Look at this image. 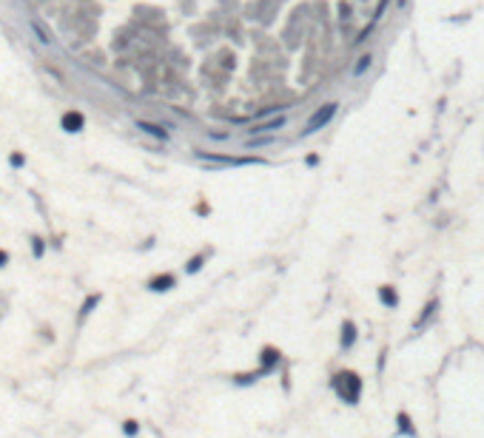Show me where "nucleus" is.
I'll return each instance as SVG.
<instances>
[{"mask_svg": "<svg viewBox=\"0 0 484 438\" xmlns=\"http://www.w3.org/2000/svg\"><path fill=\"white\" fill-rule=\"evenodd\" d=\"M334 390L345 404H359V398H362V379L353 370H339L334 376Z\"/></svg>", "mask_w": 484, "mask_h": 438, "instance_id": "f257e3e1", "label": "nucleus"}, {"mask_svg": "<svg viewBox=\"0 0 484 438\" xmlns=\"http://www.w3.org/2000/svg\"><path fill=\"white\" fill-rule=\"evenodd\" d=\"M336 108H339V103H328V105H322V108H316V111H313V117L308 120V126H305V131H302V134H305V137H311V134H316L319 128H325L336 117Z\"/></svg>", "mask_w": 484, "mask_h": 438, "instance_id": "f03ea898", "label": "nucleus"}, {"mask_svg": "<svg viewBox=\"0 0 484 438\" xmlns=\"http://www.w3.org/2000/svg\"><path fill=\"white\" fill-rule=\"evenodd\" d=\"M279 361H282V353H279L277 347H265L262 356H259V370L268 376V373H274L279 367Z\"/></svg>", "mask_w": 484, "mask_h": 438, "instance_id": "7ed1b4c3", "label": "nucleus"}, {"mask_svg": "<svg viewBox=\"0 0 484 438\" xmlns=\"http://www.w3.org/2000/svg\"><path fill=\"white\" fill-rule=\"evenodd\" d=\"M356 324H353V322H345V324H342V336H339V347H342V350H350V347H353V345H356Z\"/></svg>", "mask_w": 484, "mask_h": 438, "instance_id": "20e7f679", "label": "nucleus"}, {"mask_svg": "<svg viewBox=\"0 0 484 438\" xmlns=\"http://www.w3.org/2000/svg\"><path fill=\"white\" fill-rule=\"evenodd\" d=\"M174 285H177V279L171 276V273H165V276H157L148 282V288L154 290V293H162V290H171Z\"/></svg>", "mask_w": 484, "mask_h": 438, "instance_id": "39448f33", "label": "nucleus"}, {"mask_svg": "<svg viewBox=\"0 0 484 438\" xmlns=\"http://www.w3.org/2000/svg\"><path fill=\"white\" fill-rule=\"evenodd\" d=\"M282 126H285V117H277V120H268V123L254 126L251 131H254V134H274V131H279Z\"/></svg>", "mask_w": 484, "mask_h": 438, "instance_id": "423d86ee", "label": "nucleus"}, {"mask_svg": "<svg viewBox=\"0 0 484 438\" xmlns=\"http://www.w3.org/2000/svg\"><path fill=\"white\" fill-rule=\"evenodd\" d=\"M63 128H66V131H80V128H83V114L69 111V114L63 117Z\"/></svg>", "mask_w": 484, "mask_h": 438, "instance_id": "0eeeda50", "label": "nucleus"}, {"mask_svg": "<svg viewBox=\"0 0 484 438\" xmlns=\"http://www.w3.org/2000/svg\"><path fill=\"white\" fill-rule=\"evenodd\" d=\"M379 299H382V305H385V307H396V305H399L396 290L387 288V285H385V288H379Z\"/></svg>", "mask_w": 484, "mask_h": 438, "instance_id": "6e6552de", "label": "nucleus"}, {"mask_svg": "<svg viewBox=\"0 0 484 438\" xmlns=\"http://www.w3.org/2000/svg\"><path fill=\"white\" fill-rule=\"evenodd\" d=\"M396 421H399V433H404L407 438H416V427L410 424L407 413H399V415H396Z\"/></svg>", "mask_w": 484, "mask_h": 438, "instance_id": "1a4fd4ad", "label": "nucleus"}, {"mask_svg": "<svg viewBox=\"0 0 484 438\" xmlns=\"http://www.w3.org/2000/svg\"><path fill=\"white\" fill-rule=\"evenodd\" d=\"M436 310H438V302H427L425 313H422V316L416 319V330H422V327H425V324L430 322V316H433V313H436Z\"/></svg>", "mask_w": 484, "mask_h": 438, "instance_id": "9d476101", "label": "nucleus"}, {"mask_svg": "<svg viewBox=\"0 0 484 438\" xmlns=\"http://www.w3.org/2000/svg\"><path fill=\"white\" fill-rule=\"evenodd\" d=\"M137 128H140V131H145V134H151V137H157V139H165V137H168L160 126H151V123H143V120L137 123Z\"/></svg>", "mask_w": 484, "mask_h": 438, "instance_id": "9b49d317", "label": "nucleus"}, {"mask_svg": "<svg viewBox=\"0 0 484 438\" xmlns=\"http://www.w3.org/2000/svg\"><path fill=\"white\" fill-rule=\"evenodd\" d=\"M370 63H373V57H370V54H362V57L356 60V66H353V77H362V74L370 69Z\"/></svg>", "mask_w": 484, "mask_h": 438, "instance_id": "f8f14e48", "label": "nucleus"}, {"mask_svg": "<svg viewBox=\"0 0 484 438\" xmlns=\"http://www.w3.org/2000/svg\"><path fill=\"white\" fill-rule=\"evenodd\" d=\"M32 29H35V35H37V40H40V43H46V46L51 43V37H48L46 26L40 23V20H32Z\"/></svg>", "mask_w": 484, "mask_h": 438, "instance_id": "ddd939ff", "label": "nucleus"}, {"mask_svg": "<svg viewBox=\"0 0 484 438\" xmlns=\"http://www.w3.org/2000/svg\"><path fill=\"white\" fill-rule=\"evenodd\" d=\"M97 305H100V293H94V296H89V299H86V305H83V307H80V319H86V316H89V313H92L94 307H97Z\"/></svg>", "mask_w": 484, "mask_h": 438, "instance_id": "4468645a", "label": "nucleus"}, {"mask_svg": "<svg viewBox=\"0 0 484 438\" xmlns=\"http://www.w3.org/2000/svg\"><path fill=\"white\" fill-rule=\"evenodd\" d=\"M123 433H126V436H137V433H140V424L134 421V418H128L126 424H123Z\"/></svg>", "mask_w": 484, "mask_h": 438, "instance_id": "2eb2a0df", "label": "nucleus"}, {"mask_svg": "<svg viewBox=\"0 0 484 438\" xmlns=\"http://www.w3.org/2000/svg\"><path fill=\"white\" fill-rule=\"evenodd\" d=\"M202 259H205V256H194V259L188 262V267H185V270H188V273H196V270L202 267Z\"/></svg>", "mask_w": 484, "mask_h": 438, "instance_id": "dca6fc26", "label": "nucleus"}, {"mask_svg": "<svg viewBox=\"0 0 484 438\" xmlns=\"http://www.w3.org/2000/svg\"><path fill=\"white\" fill-rule=\"evenodd\" d=\"M32 251H35V256H43V239H35Z\"/></svg>", "mask_w": 484, "mask_h": 438, "instance_id": "f3484780", "label": "nucleus"}, {"mask_svg": "<svg viewBox=\"0 0 484 438\" xmlns=\"http://www.w3.org/2000/svg\"><path fill=\"white\" fill-rule=\"evenodd\" d=\"M6 259H9V256H6V251H0V265H6Z\"/></svg>", "mask_w": 484, "mask_h": 438, "instance_id": "a211bd4d", "label": "nucleus"}]
</instances>
